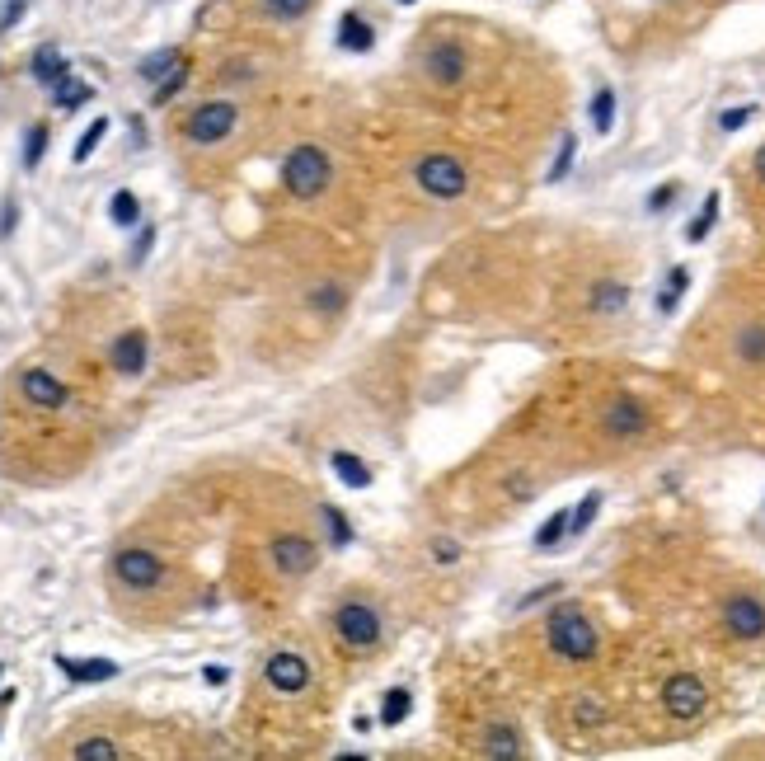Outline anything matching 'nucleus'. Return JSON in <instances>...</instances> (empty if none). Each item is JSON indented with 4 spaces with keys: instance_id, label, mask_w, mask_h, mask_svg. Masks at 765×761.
Masks as SVG:
<instances>
[{
    "instance_id": "a878e982",
    "label": "nucleus",
    "mask_w": 765,
    "mask_h": 761,
    "mask_svg": "<svg viewBox=\"0 0 765 761\" xmlns=\"http://www.w3.org/2000/svg\"><path fill=\"white\" fill-rule=\"evenodd\" d=\"M573 160H578V137H573V132H564V141H559V151H554L550 174H545V184H564V179H568V170H573Z\"/></svg>"
},
{
    "instance_id": "0eeeda50",
    "label": "nucleus",
    "mask_w": 765,
    "mask_h": 761,
    "mask_svg": "<svg viewBox=\"0 0 765 761\" xmlns=\"http://www.w3.org/2000/svg\"><path fill=\"white\" fill-rule=\"evenodd\" d=\"M465 71H470V57H465V47H460L456 38H437V43H428V52H423V76H428L432 85L451 90V85L465 80Z\"/></svg>"
},
{
    "instance_id": "9b49d317",
    "label": "nucleus",
    "mask_w": 765,
    "mask_h": 761,
    "mask_svg": "<svg viewBox=\"0 0 765 761\" xmlns=\"http://www.w3.org/2000/svg\"><path fill=\"white\" fill-rule=\"evenodd\" d=\"M723 630L733 639H761L765 635V602H756L747 592L728 597V606H723Z\"/></svg>"
},
{
    "instance_id": "2eb2a0df",
    "label": "nucleus",
    "mask_w": 765,
    "mask_h": 761,
    "mask_svg": "<svg viewBox=\"0 0 765 761\" xmlns=\"http://www.w3.org/2000/svg\"><path fill=\"white\" fill-rule=\"evenodd\" d=\"M57 668L71 682H113L118 677V663L113 658H66V653H57Z\"/></svg>"
},
{
    "instance_id": "9d476101",
    "label": "nucleus",
    "mask_w": 765,
    "mask_h": 761,
    "mask_svg": "<svg viewBox=\"0 0 765 761\" xmlns=\"http://www.w3.org/2000/svg\"><path fill=\"white\" fill-rule=\"evenodd\" d=\"M268 560H273L277 574L287 578H301L315 569V560H320V550L306 541V536H277L273 545H268Z\"/></svg>"
},
{
    "instance_id": "aec40b11",
    "label": "nucleus",
    "mask_w": 765,
    "mask_h": 761,
    "mask_svg": "<svg viewBox=\"0 0 765 761\" xmlns=\"http://www.w3.org/2000/svg\"><path fill=\"white\" fill-rule=\"evenodd\" d=\"M484 752L489 757H521V738L512 724H493L489 733H484Z\"/></svg>"
},
{
    "instance_id": "6e6552de",
    "label": "nucleus",
    "mask_w": 765,
    "mask_h": 761,
    "mask_svg": "<svg viewBox=\"0 0 765 761\" xmlns=\"http://www.w3.org/2000/svg\"><path fill=\"white\" fill-rule=\"evenodd\" d=\"M662 705H667L676 719H700L704 705H709V691H704L700 677L676 672V677H667V686H662Z\"/></svg>"
},
{
    "instance_id": "09e8293b",
    "label": "nucleus",
    "mask_w": 765,
    "mask_h": 761,
    "mask_svg": "<svg viewBox=\"0 0 765 761\" xmlns=\"http://www.w3.org/2000/svg\"><path fill=\"white\" fill-rule=\"evenodd\" d=\"M399 5H418V0H399Z\"/></svg>"
},
{
    "instance_id": "37998d69",
    "label": "nucleus",
    "mask_w": 765,
    "mask_h": 761,
    "mask_svg": "<svg viewBox=\"0 0 765 761\" xmlns=\"http://www.w3.org/2000/svg\"><path fill=\"white\" fill-rule=\"evenodd\" d=\"M151 245H155V231H151V226H146V231H141V240H137V245H132V264H146V254H151Z\"/></svg>"
},
{
    "instance_id": "a18cd8bd",
    "label": "nucleus",
    "mask_w": 765,
    "mask_h": 761,
    "mask_svg": "<svg viewBox=\"0 0 765 761\" xmlns=\"http://www.w3.org/2000/svg\"><path fill=\"white\" fill-rule=\"evenodd\" d=\"M19 15H24V0H10V5H5V15H0V29H10Z\"/></svg>"
},
{
    "instance_id": "6ab92c4d",
    "label": "nucleus",
    "mask_w": 765,
    "mask_h": 761,
    "mask_svg": "<svg viewBox=\"0 0 765 761\" xmlns=\"http://www.w3.org/2000/svg\"><path fill=\"white\" fill-rule=\"evenodd\" d=\"M329 466H334V475L348 484V489H367V484H371V470L362 466V456H352V451H334V461H329Z\"/></svg>"
},
{
    "instance_id": "7c9ffc66",
    "label": "nucleus",
    "mask_w": 765,
    "mask_h": 761,
    "mask_svg": "<svg viewBox=\"0 0 765 761\" xmlns=\"http://www.w3.org/2000/svg\"><path fill=\"white\" fill-rule=\"evenodd\" d=\"M263 10L273 19H282V24H296V19H306L315 10V0H263Z\"/></svg>"
},
{
    "instance_id": "2f4dec72",
    "label": "nucleus",
    "mask_w": 765,
    "mask_h": 761,
    "mask_svg": "<svg viewBox=\"0 0 765 761\" xmlns=\"http://www.w3.org/2000/svg\"><path fill=\"white\" fill-rule=\"evenodd\" d=\"M568 522H573V513H550V522L536 531V550H554L568 536Z\"/></svg>"
},
{
    "instance_id": "ddd939ff",
    "label": "nucleus",
    "mask_w": 765,
    "mask_h": 761,
    "mask_svg": "<svg viewBox=\"0 0 765 761\" xmlns=\"http://www.w3.org/2000/svg\"><path fill=\"white\" fill-rule=\"evenodd\" d=\"M108 358H113V372L141 376V372H146V334H141V329H127V334H118Z\"/></svg>"
},
{
    "instance_id": "8fccbe9b",
    "label": "nucleus",
    "mask_w": 765,
    "mask_h": 761,
    "mask_svg": "<svg viewBox=\"0 0 765 761\" xmlns=\"http://www.w3.org/2000/svg\"><path fill=\"white\" fill-rule=\"evenodd\" d=\"M0 672H5V668H0Z\"/></svg>"
},
{
    "instance_id": "de8ad7c7",
    "label": "nucleus",
    "mask_w": 765,
    "mask_h": 761,
    "mask_svg": "<svg viewBox=\"0 0 765 761\" xmlns=\"http://www.w3.org/2000/svg\"><path fill=\"white\" fill-rule=\"evenodd\" d=\"M756 179H761V184H765V146H761V151H756Z\"/></svg>"
},
{
    "instance_id": "f257e3e1",
    "label": "nucleus",
    "mask_w": 765,
    "mask_h": 761,
    "mask_svg": "<svg viewBox=\"0 0 765 761\" xmlns=\"http://www.w3.org/2000/svg\"><path fill=\"white\" fill-rule=\"evenodd\" d=\"M550 649L559 653V658H568V663L597 658L601 635H597V625L587 621V611H578V606H559V611H554L550 616Z\"/></svg>"
},
{
    "instance_id": "7ed1b4c3",
    "label": "nucleus",
    "mask_w": 765,
    "mask_h": 761,
    "mask_svg": "<svg viewBox=\"0 0 765 761\" xmlns=\"http://www.w3.org/2000/svg\"><path fill=\"white\" fill-rule=\"evenodd\" d=\"M414 184L423 188L428 198L451 202V198H460V193L470 188V174H465V165H460L456 156L437 151V156H423V160L414 165Z\"/></svg>"
},
{
    "instance_id": "c85d7f7f",
    "label": "nucleus",
    "mask_w": 765,
    "mask_h": 761,
    "mask_svg": "<svg viewBox=\"0 0 765 761\" xmlns=\"http://www.w3.org/2000/svg\"><path fill=\"white\" fill-rule=\"evenodd\" d=\"M71 757H76V761H118L123 752H118V743H113V738H85V743L71 747Z\"/></svg>"
},
{
    "instance_id": "72a5a7b5",
    "label": "nucleus",
    "mask_w": 765,
    "mask_h": 761,
    "mask_svg": "<svg viewBox=\"0 0 765 761\" xmlns=\"http://www.w3.org/2000/svg\"><path fill=\"white\" fill-rule=\"evenodd\" d=\"M43 151H47V127L33 123L29 137H24V170H38L43 165Z\"/></svg>"
},
{
    "instance_id": "1a4fd4ad",
    "label": "nucleus",
    "mask_w": 765,
    "mask_h": 761,
    "mask_svg": "<svg viewBox=\"0 0 765 761\" xmlns=\"http://www.w3.org/2000/svg\"><path fill=\"white\" fill-rule=\"evenodd\" d=\"M263 677H268V686L282 691V696H301V691L310 686V663L301 658V653L282 649V653H273V658L263 663Z\"/></svg>"
},
{
    "instance_id": "4be33fe9",
    "label": "nucleus",
    "mask_w": 765,
    "mask_h": 761,
    "mask_svg": "<svg viewBox=\"0 0 765 761\" xmlns=\"http://www.w3.org/2000/svg\"><path fill=\"white\" fill-rule=\"evenodd\" d=\"M686 287H690V268H672V273H667V282H662V292H658V311L672 315L676 306H681Z\"/></svg>"
},
{
    "instance_id": "bb28decb",
    "label": "nucleus",
    "mask_w": 765,
    "mask_h": 761,
    "mask_svg": "<svg viewBox=\"0 0 765 761\" xmlns=\"http://www.w3.org/2000/svg\"><path fill=\"white\" fill-rule=\"evenodd\" d=\"M719 202H723L719 193H709V198H704L700 217H695V221H690V226H686V240H690V245H700L704 235L714 231V221H719Z\"/></svg>"
},
{
    "instance_id": "393cba45",
    "label": "nucleus",
    "mask_w": 765,
    "mask_h": 761,
    "mask_svg": "<svg viewBox=\"0 0 765 761\" xmlns=\"http://www.w3.org/2000/svg\"><path fill=\"white\" fill-rule=\"evenodd\" d=\"M108 217H113V226H137V221H141V202H137V193L118 188V193L108 198Z\"/></svg>"
},
{
    "instance_id": "dca6fc26",
    "label": "nucleus",
    "mask_w": 765,
    "mask_h": 761,
    "mask_svg": "<svg viewBox=\"0 0 765 761\" xmlns=\"http://www.w3.org/2000/svg\"><path fill=\"white\" fill-rule=\"evenodd\" d=\"M338 47H343V52H357V57L376 47V33H371V24L357 15V10H348V15L338 19Z\"/></svg>"
},
{
    "instance_id": "473e14b6",
    "label": "nucleus",
    "mask_w": 765,
    "mask_h": 761,
    "mask_svg": "<svg viewBox=\"0 0 765 761\" xmlns=\"http://www.w3.org/2000/svg\"><path fill=\"white\" fill-rule=\"evenodd\" d=\"M597 513H601V494L597 489H592V494L582 498L578 508H573V522H568V536H582V531L592 527V522H597Z\"/></svg>"
},
{
    "instance_id": "a19ab883",
    "label": "nucleus",
    "mask_w": 765,
    "mask_h": 761,
    "mask_svg": "<svg viewBox=\"0 0 765 761\" xmlns=\"http://www.w3.org/2000/svg\"><path fill=\"white\" fill-rule=\"evenodd\" d=\"M676 193H681V188H676V184H662L658 193H648V212H662V207H672V202H676Z\"/></svg>"
},
{
    "instance_id": "412c9836",
    "label": "nucleus",
    "mask_w": 765,
    "mask_h": 761,
    "mask_svg": "<svg viewBox=\"0 0 765 761\" xmlns=\"http://www.w3.org/2000/svg\"><path fill=\"white\" fill-rule=\"evenodd\" d=\"M409 710H414V696H409V686H395V691H385L381 724H385V729H395V724H404V719H409Z\"/></svg>"
},
{
    "instance_id": "423d86ee",
    "label": "nucleus",
    "mask_w": 765,
    "mask_h": 761,
    "mask_svg": "<svg viewBox=\"0 0 765 761\" xmlns=\"http://www.w3.org/2000/svg\"><path fill=\"white\" fill-rule=\"evenodd\" d=\"M113 578L132 592H151V588H160V578H165V560H160L155 550L127 545V550L113 555Z\"/></svg>"
},
{
    "instance_id": "f03ea898",
    "label": "nucleus",
    "mask_w": 765,
    "mask_h": 761,
    "mask_svg": "<svg viewBox=\"0 0 765 761\" xmlns=\"http://www.w3.org/2000/svg\"><path fill=\"white\" fill-rule=\"evenodd\" d=\"M329 179H334V165H329V156H324L320 146H296L287 160H282V184H287L291 198H320L324 188H329Z\"/></svg>"
},
{
    "instance_id": "f704fd0d",
    "label": "nucleus",
    "mask_w": 765,
    "mask_h": 761,
    "mask_svg": "<svg viewBox=\"0 0 765 761\" xmlns=\"http://www.w3.org/2000/svg\"><path fill=\"white\" fill-rule=\"evenodd\" d=\"M184 80H188V62H179V66H174V71H169L165 80H160V85H155V109H160V104H169L174 94L184 90Z\"/></svg>"
},
{
    "instance_id": "49530a36",
    "label": "nucleus",
    "mask_w": 765,
    "mask_h": 761,
    "mask_svg": "<svg viewBox=\"0 0 765 761\" xmlns=\"http://www.w3.org/2000/svg\"><path fill=\"white\" fill-rule=\"evenodd\" d=\"M202 677H207V686H226V668H221V663H212Z\"/></svg>"
},
{
    "instance_id": "ea45409f",
    "label": "nucleus",
    "mask_w": 765,
    "mask_h": 761,
    "mask_svg": "<svg viewBox=\"0 0 765 761\" xmlns=\"http://www.w3.org/2000/svg\"><path fill=\"white\" fill-rule=\"evenodd\" d=\"M606 719V710H601L597 700H578V724L582 729H592V724H601Z\"/></svg>"
},
{
    "instance_id": "c03bdc74",
    "label": "nucleus",
    "mask_w": 765,
    "mask_h": 761,
    "mask_svg": "<svg viewBox=\"0 0 765 761\" xmlns=\"http://www.w3.org/2000/svg\"><path fill=\"white\" fill-rule=\"evenodd\" d=\"M15 217H19V207H15V198H5V212H0V235L10 240L15 235Z\"/></svg>"
},
{
    "instance_id": "39448f33",
    "label": "nucleus",
    "mask_w": 765,
    "mask_h": 761,
    "mask_svg": "<svg viewBox=\"0 0 765 761\" xmlns=\"http://www.w3.org/2000/svg\"><path fill=\"white\" fill-rule=\"evenodd\" d=\"M334 630H338V639L357 653H367V649L381 644V616H376V606L371 602H343L338 606V616H334Z\"/></svg>"
},
{
    "instance_id": "a211bd4d",
    "label": "nucleus",
    "mask_w": 765,
    "mask_h": 761,
    "mask_svg": "<svg viewBox=\"0 0 765 761\" xmlns=\"http://www.w3.org/2000/svg\"><path fill=\"white\" fill-rule=\"evenodd\" d=\"M90 99H94V90L85 85V80H76V76H62L57 85H52V104H57L62 113H76L80 104H90Z\"/></svg>"
},
{
    "instance_id": "b1692460",
    "label": "nucleus",
    "mask_w": 765,
    "mask_h": 761,
    "mask_svg": "<svg viewBox=\"0 0 765 761\" xmlns=\"http://www.w3.org/2000/svg\"><path fill=\"white\" fill-rule=\"evenodd\" d=\"M625 306H629L625 282H601L597 292H592V311H601V315H615V311H625Z\"/></svg>"
},
{
    "instance_id": "4468645a",
    "label": "nucleus",
    "mask_w": 765,
    "mask_h": 761,
    "mask_svg": "<svg viewBox=\"0 0 765 761\" xmlns=\"http://www.w3.org/2000/svg\"><path fill=\"white\" fill-rule=\"evenodd\" d=\"M601 428H606L611 437H639L643 428H648V409H643L639 400H615L611 409H606Z\"/></svg>"
},
{
    "instance_id": "c9c22d12",
    "label": "nucleus",
    "mask_w": 765,
    "mask_h": 761,
    "mask_svg": "<svg viewBox=\"0 0 765 761\" xmlns=\"http://www.w3.org/2000/svg\"><path fill=\"white\" fill-rule=\"evenodd\" d=\"M324 527H329V541L334 545H352V527H348V517L338 513V508H324Z\"/></svg>"
},
{
    "instance_id": "20e7f679",
    "label": "nucleus",
    "mask_w": 765,
    "mask_h": 761,
    "mask_svg": "<svg viewBox=\"0 0 765 761\" xmlns=\"http://www.w3.org/2000/svg\"><path fill=\"white\" fill-rule=\"evenodd\" d=\"M240 123V109L230 104V99H216V104H198V109L188 113L184 123V137L193 146H216V141H226Z\"/></svg>"
},
{
    "instance_id": "4c0bfd02",
    "label": "nucleus",
    "mask_w": 765,
    "mask_h": 761,
    "mask_svg": "<svg viewBox=\"0 0 765 761\" xmlns=\"http://www.w3.org/2000/svg\"><path fill=\"white\" fill-rule=\"evenodd\" d=\"M751 118H756V104H737V109H723L719 113V127H723V132H742Z\"/></svg>"
},
{
    "instance_id": "f8f14e48",
    "label": "nucleus",
    "mask_w": 765,
    "mask_h": 761,
    "mask_svg": "<svg viewBox=\"0 0 765 761\" xmlns=\"http://www.w3.org/2000/svg\"><path fill=\"white\" fill-rule=\"evenodd\" d=\"M19 390H24V400L33 409H62L66 404V386L52 372H43V367H29V372L19 376Z\"/></svg>"
},
{
    "instance_id": "f3484780",
    "label": "nucleus",
    "mask_w": 765,
    "mask_h": 761,
    "mask_svg": "<svg viewBox=\"0 0 765 761\" xmlns=\"http://www.w3.org/2000/svg\"><path fill=\"white\" fill-rule=\"evenodd\" d=\"M29 71H33V80H38V85H47V90H52V85H57V80H62V76H71V66H66V57H62V52H57V47H52V43H43V47H38V52H33Z\"/></svg>"
},
{
    "instance_id": "cd10ccee",
    "label": "nucleus",
    "mask_w": 765,
    "mask_h": 761,
    "mask_svg": "<svg viewBox=\"0 0 765 761\" xmlns=\"http://www.w3.org/2000/svg\"><path fill=\"white\" fill-rule=\"evenodd\" d=\"M179 62H184V57H179L174 47H165V52H155V57H146V62H141L137 76H141V80H151V85H160V80H165Z\"/></svg>"
},
{
    "instance_id": "5701e85b",
    "label": "nucleus",
    "mask_w": 765,
    "mask_h": 761,
    "mask_svg": "<svg viewBox=\"0 0 765 761\" xmlns=\"http://www.w3.org/2000/svg\"><path fill=\"white\" fill-rule=\"evenodd\" d=\"M592 127H597V137H611V127H615V90L611 85H601V90L592 94Z\"/></svg>"
},
{
    "instance_id": "e433bc0d",
    "label": "nucleus",
    "mask_w": 765,
    "mask_h": 761,
    "mask_svg": "<svg viewBox=\"0 0 765 761\" xmlns=\"http://www.w3.org/2000/svg\"><path fill=\"white\" fill-rule=\"evenodd\" d=\"M737 353L747 362H765V329H747V334L737 339Z\"/></svg>"
},
{
    "instance_id": "c756f323",
    "label": "nucleus",
    "mask_w": 765,
    "mask_h": 761,
    "mask_svg": "<svg viewBox=\"0 0 765 761\" xmlns=\"http://www.w3.org/2000/svg\"><path fill=\"white\" fill-rule=\"evenodd\" d=\"M108 137V118H94L90 127H85V132H80V141H76V151H71V160H76V165H85V160L94 156V151H99V141Z\"/></svg>"
},
{
    "instance_id": "79ce46f5",
    "label": "nucleus",
    "mask_w": 765,
    "mask_h": 761,
    "mask_svg": "<svg viewBox=\"0 0 765 761\" xmlns=\"http://www.w3.org/2000/svg\"><path fill=\"white\" fill-rule=\"evenodd\" d=\"M432 555H437V564H456L460 560V545L451 541V536H442V541H432Z\"/></svg>"
},
{
    "instance_id": "58836bf2",
    "label": "nucleus",
    "mask_w": 765,
    "mask_h": 761,
    "mask_svg": "<svg viewBox=\"0 0 765 761\" xmlns=\"http://www.w3.org/2000/svg\"><path fill=\"white\" fill-rule=\"evenodd\" d=\"M310 306H315V311H343V292H338V287H315V292H310Z\"/></svg>"
}]
</instances>
